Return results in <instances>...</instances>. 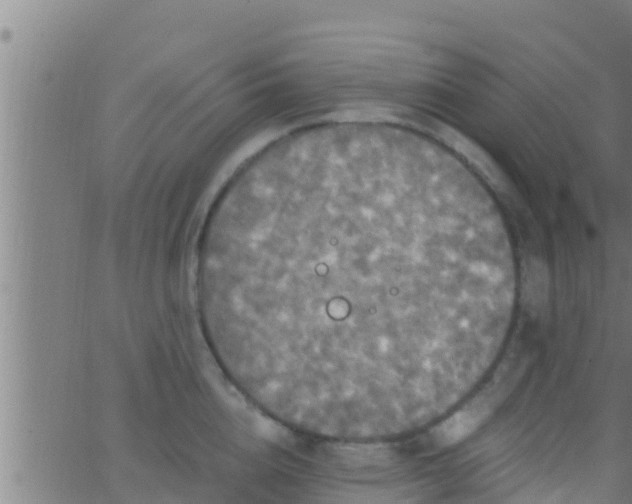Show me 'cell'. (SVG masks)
Wrapping results in <instances>:
<instances>
[{
    "mask_svg": "<svg viewBox=\"0 0 632 504\" xmlns=\"http://www.w3.org/2000/svg\"><path fill=\"white\" fill-rule=\"evenodd\" d=\"M229 254L264 347L346 418L399 410L450 357L491 254L464 193L398 127H327L236 180Z\"/></svg>",
    "mask_w": 632,
    "mask_h": 504,
    "instance_id": "6da1fadb",
    "label": "cell"
}]
</instances>
